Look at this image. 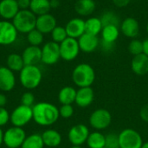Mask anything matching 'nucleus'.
<instances>
[{
  "instance_id": "obj_1",
  "label": "nucleus",
  "mask_w": 148,
  "mask_h": 148,
  "mask_svg": "<svg viewBox=\"0 0 148 148\" xmlns=\"http://www.w3.org/2000/svg\"><path fill=\"white\" fill-rule=\"evenodd\" d=\"M34 121L42 127L55 124L59 117V109L49 102H39L32 107Z\"/></svg>"
},
{
  "instance_id": "obj_2",
  "label": "nucleus",
  "mask_w": 148,
  "mask_h": 148,
  "mask_svg": "<svg viewBox=\"0 0 148 148\" xmlns=\"http://www.w3.org/2000/svg\"><path fill=\"white\" fill-rule=\"evenodd\" d=\"M95 80V72L88 63H80L72 72V81L79 88L91 87Z\"/></svg>"
},
{
  "instance_id": "obj_3",
  "label": "nucleus",
  "mask_w": 148,
  "mask_h": 148,
  "mask_svg": "<svg viewBox=\"0 0 148 148\" xmlns=\"http://www.w3.org/2000/svg\"><path fill=\"white\" fill-rule=\"evenodd\" d=\"M19 79L24 88L35 89L40 85L42 74L37 65H25L20 71Z\"/></svg>"
},
{
  "instance_id": "obj_4",
  "label": "nucleus",
  "mask_w": 148,
  "mask_h": 148,
  "mask_svg": "<svg viewBox=\"0 0 148 148\" xmlns=\"http://www.w3.org/2000/svg\"><path fill=\"white\" fill-rule=\"evenodd\" d=\"M11 22L18 33L27 34L36 29V16L30 10H20Z\"/></svg>"
},
{
  "instance_id": "obj_5",
  "label": "nucleus",
  "mask_w": 148,
  "mask_h": 148,
  "mask_svg": "<svg viewBox=\"0 0 148 148\" xmlns=\"http://www.w3.org/2000/svg\"><path fill=\"white\" fill-rule=\"evenodd\" d=\"M120 148H141L143 139L139 132L133 128H126L119 134Z\"/></svg>"
},
{
  "instance_id": "obj_6",
  "label": "nucleus",
  "mask_w": 148,
  "mask_h": 148,
  "mask_svg": "<svg viewBox=\"0 0 148 148\" xmlns=\"http://www.w3.org/2000/svg\"><path fill=\"white\" fill-rule=\"evenodd\" d=\"M33 120V111L31 107L24 105L17 106L10 114V121L14 127H23Z\"/></svg>"
},
{
  "instance_id": "obj_7",
  "label": "nucleus",
  "mask_w": 148,
  "mask_h": 148,
  "mask_svg": "<svg viewBox=\"0 0 148 148\" xmlns=\"http://www.w3.org/2000/svg\"><path fill=\"white\" fill-rule=\"evenodd\" d=\"M111 122L112 115L105 108L96 109L89 116V124L95 131H101L108 128Z\"/></svg>"
},
{
  "instance_id": "obj_8",
  "label": "nucleus",
  "mask_w": 148,
  "mask_h": 148,
  "mask_svg": "<svg viewBox=\"0 0 148 148\" xmlns=\"http://www.w3.org/2000/svg\"><path fill=\"white\" fill-rule=\"evenodd\" d=\"M26 137L25 131L22 127L13 126L3 133V144L8 148H19Z\"/></svg>"
},
{
  "instance_id": "obj_9",
  "label": "nucleus",
  "mask_w": 148,
  "mask_h": 148,
  "mask_svg": "<svg viewBox=\"0 0 148 148\" xmlns=\"http://www.w3.org/2000/svg\"><path fill=\"white\" fill-rule=\"evenodd\" d=\"M60 55L61 58L66 62H70L75 60L79 53H80V47L77 39L68 37L60 44Z\"/></svg>"
},
{
  "instance_id": "obj_10",
  "label": "nucleus",
  "mask_w": 148,
  "mask_h": 148,
  "mask_svg": "<svg viewBox=\"0 0 148 148\" xmlns=\"http://www.w3.org/2000/svg\"><path fill=\"white\" fill-rule=\"evenodd\" d=\"M18 36V31L11 21L0 20V45L8 46L13 44Z\"/></svg>"
},
{
  "instance_id": "obj_11",
  "label": "nucleus",
  "mask_w": 148,
  "mask_h": 148,
  "mask_svg": "<svg viewBox=\"0 0 148 148\" xmlns=\"http://www.w3.org/2000/svg\"><path fill=\"white\" fill-rule=\"evenodd\" d=\"M42 49V62L46 65H54L61 58L60 45L53 41L43 44Z\"/></svg>"
},
{
  "instance_id": "obj_12",
  "label": "nucleus",
  "mask_w": 148,
  "mask_h": 148,
  "mask_svg": "<svg viewBox=\"0 0 148 148\" xmlns=\"http://www.w3.org/2000/svg\"><path fill=\"white\" fill-rule=\"evenodd\" d=\"M89 134L90 132L87 126L84 124H77L69 129L68 138L73 146H82L87 142Z\"/></svg>"
},
{
  "instance_id": "obj_13",
  "label": "nucleus",
  "mask_w": 148,
  "mask_h": 148,
  "mask_svg": "<svg viewBox=\"0 0 148 148\" xmlns=\"http://www.w3.org/2000/svg\"><path fill=\"white\" fill-rule=\"evenodd\" d=\"M57 26L56 17L50 13L43 14L36 16V29L42 32L43 35L50 34L51 31Z\"/></svg>"
},
{
  "instance_id": "obj_14",
  "label": "nucleus",
  "mask_w": 148,
  "mask_h": 148,
  "mask_svg": "<svg viewBox=\"0 0 148 148\" xmlns=\"http://www.w3.org/2000/svg\"><path fill=\"white\" fill-rule=\"evenodd\" d=\"M68 36L78 39L85 33V20L80 17L70 19L65 25Z\"/></svg>"
},
{
  "instance_id": "obj_15",
  "label": "nucleus",
  "mask_w": 148,
  "mask_h": 148,
  "mask_svg": "<svg viewBox=\"0 0 148 148\" xmlns=\"http://www.w3.org/2000/svg\"><path fill=\"white\" fill-rule=\"evenodd\" d=\"M120 30L123 34V36L134 39L138 36L140 33L139 22L134 17H127L121 23Z\"/></svg>"
},
{
  "instance_id": "obj_16",
  "label": "nucleus",
  "mask_w": 148,
  "mask_h": 148,
  "mask_svg": "<svg viewBox=\"0 0 148 148\" xmlns=\"http://www.w3.org/2000/svg\"><path fill=\"white\" fill-rule=\"evenodd\" d=\"M80 50L84 53L94 52L100 44V39L97 36H93L88 33H84L78 39Z\"/></svg>"
},
{
  "instance_id": "obj_17",
  "label": "nucleus",
  "mask_w": 148,
  "mask_h": 148,
  "mask_svg": "<svg viewBox=\"0 0 148 148\" xmlns=\"http://www.w3.org/2000/svg\"><path fill=\"white\" fill-rule=\"evenodd\" d=\"M22 57L25 65H37L42 62V49L38 46L29 45L23 49Z\"/></svg>"
},
{
  "instance_id": "obj_18",
  "label": "nucleus",
  "mask_w": 148,
  "mask_h": 148,
  "mask_svg": "<svg viewBox=\"0 0 148 148\" xmlns=\"http://www.w3.org/2000/svg\"><path fill=\"white\" fill-rule=\"evenodd\" d=\"M95 98V93L91 87H85V88H79L76 90V97H75V104L82 108H85L89 107Z\"/></svg>"
},
{
  "instance_id": "obj_19",
  "label": "nucleus",
  "mask_w": 148,
  "mask_h": 148,
  "mask_svg": "<svg viewBox=\"0 0 148 148\" xmlns=\"http://www.w3.org/2000/svg\"><path fill=\"white\" fill-rule=\"evenodd\" d=\"M20 10L16 0H1L0 1V16L3 20L12 21L17 12Z\"/></svg>"
},
{
  "instance_id": "obj_20",
  "label": "nucleus",
  "mask_w": 148,
  "mask_h": 148,
  "mask_svg": "<svg viewBox=\"0 0 148 148\" xmlns=\"http://www.w3.org/2000/svg\"><path fill=\"white\" fill-rule=\"evenodd\" d=\"M16 77L14 72L7 67H0V90L9 92L15 88Z\"/></svg>"
},
{
  "instance_id": "obj_21",
  "label": "nucleus",
  "mask_w": 148,
  "mask_h": 148,
  "mask_svg": "<svg viewBox=\"0 0 148 148\" xmlns=\"http://www.w3.org/2000/svg\"><path fill=\"white\" fill-rule=\"evenodd\" d=\"M132 71L137 75H145L148 74V56L145 54L134 56L131 61Z\"/></svg>"
},
{
  "instance_id": "obj_22",
  "label": "nucleus",
  "mask_w": 148,
  "mask_h": 148,
  "mask_svg": "<svg viewBox=\"0 0 148 148\" xmlns=\"http://www.w3.org/2000/svg\"><path fill=\"white\" fill-rule=\"evenodd\" d=\"M96 8L95 0H77L75 3V12L82 16H90Z\"/></svg>"
},
{
  "instance_id": "obj_23",
  "label": "nucleus",
  "mask_w": 148,
  "mask_h": 148,
  "mask_svg": "<svg viewBox=\"0 0 148 148\" xmlns=\"http://www.w3.org/2000/svg\"><path fill=\"white\" fill-rule=\"evenodd\" d=\"M44 146L49 147H56L62 143L61 134L54 129H47L42 134Z\"/></svg>"
},
{
  "instance_id": "obj_24",
  "label": "nucleus",
  "mask_w": 148,
  "mask_h": 148,
  "mask_svg": "<svg viewBox=\"0 0 148 148\" xmlns=\"http://www.w3.org/2000/svg\"><path fill=\"white\" fill-rule=\"evenodd\" d=\"M120 31H121L120 27L118 26H114V25L104 26L101 32V41L103 42L114 44V42L119 37Z\"/></svg>"
},
{
  "instance_id": "obj_25",
  "label": "nucleus",
  "mask_w": 148,
  "mask_h": 148,
  "mask_svg": "<svg viewBox=\"0 0 148 148\" xmlns=\"http://www.w3.org/2000/svg\"><path fill=\"white\" fill-rule=\"evenodd\" d=\"M76 90L70 86L63 87L58 93V100L62 105H72L75 101Z\"/></svg>"
},
{
  "instance_id": "obj_26",
  "label": "nucleus",
  "mask_w": 148,
  "mask_h": 148,
  "mask_svg": "<svg viewBox=\"0 0 148 148\" xmlns=\"http://www.w3.org/2000/svg\"><path fill=\"white\" fill-rule=\"evenodd\" d=\"M36 16L49 13L51 10L49 0H30L29 9Z\"/></svg>"
},
{
  "instance_id": "obj_27",
  "label": "nucleus",
  "mask_w": 148,
  "mask_h": 148,
  "mask_svg": "<svg viewBox=\"0 0 148 148\" xmlns=\"http://www.w3.org/2000/svg\"><path fill=\"white\" fill-rule=\"evenodd\" d=\"M102 23L101 18L93 16L89 17L85 20V33L93 35V36H99L102 30Z\"/></svg>"
},
{
  "instance_id": "obj_28",
  "label": "nucleus",
  "mask_w": 148,
  "mask_h": 148,
  "mask_svg": "<svg viewBox=\"0 0 148 148\" xmlns=\"http://www.w3.org/2000/svg\"><path fill=\"white\" fill-rule=\"evenodd\" d=\"M87 145L89 148H103L106 144V135L100 131H95L89 134Z\"/></svg>"
},
{
  "instance_id": "obj_29",
  "label": "nucleus",
  "mask_w": 148,
  "mask_h": 148,
  "mask_svg": "<svg viewBox=\"0 0 148 148\" xmlns=\"http://www.w3.org/2000/svg\"><path fill=\"white\" fill-rule=\"evenodd\" d=\"M6 67L13 72H20L25 66L22 55L12 53L10 54L6 59Z\"/></svg>"
},
{
  "instance_id": "obj_30",
  "label": "nucleus",
  "mask_w": 148,
  "mask_h": 148,
  "mask_svg": "<svg viewBox=\"0 0 148 148\" xmlns=\"http://www.w3.org/2000/svg\"><path fill=\"white\" fill-rule=\"evenodd\" d=\"M43 147L44 143L42 138V134H32L25 138L21 148H43Z\"/></svg>"
},
{
  "instance_id": "obj_31",
  "label": "nucleus",
  "mask_w": 148,
  "mask_h": 148,
  "mask_svg": "<svg viewBox=\"0 0 148 148\" xmlns=\"http://www.w3.org/2000/svg\"><path fill=\"white\" fill-rule=\"evenodd\" d=\"M100 18L103 27L108 25H114L120 27L121 25L119 16L114 11H106L102 14V16Z\"/></svg>"
},
{
  "instance_id": "obj_32",
  "label": "nucleus",
  "mask_w": 148,
  "mask_h": 148,
  "mask_svg": "<svg viewBox=\"0 0 148 148\" xmlns=\"http://www.w3.org/2000/svg\"><path fill=\"white\" fill-rule=\"evenodd\" d=\"M26 35H27V41L29 45L40 47V45L43 42L44 35L36 29H32Z\"/></svg>"
},
{
  "instance_id": "obj_33",
  "label": "nucleus",
  "mask_w": 148,
  "mask_h": 148,
  "mask_svg": "<svg viewBox=\"0 0 148 148\" xmlns=\"http://www.w3.org/2000/svg\"><path fill=\"white\" fill-rule=\"evenodd\" d=\"M51 35V39L53 42L60 44L61 42H62L66 38H68V34L67 31L65 29V27L62 26H59L57 25L50 33Z\"/></svg>"
},
{
  "instance_id": "obj_34",
  "label": "nucleus",
  "mask_w": 148,
  "mask_h": 148,
  "mask_svg": "<svg viewBox=\"0 0 148 148\" xmlns=\"http://www.w3.org/2000/svg\"><path fill=\"white\" fill-rule=\"evenodd\" d=\"M128 51L130 52V54H132L134 56H138L143 53V43L142 41L139 40V39H133L129 44H128Z\"/></svg>"
},
{
  "instance_id": "obj_35",
  "label": "nucleus",
  "mask_w": 148,
  "mask_h": 148,
  "mask_svg": "<svg viewBox=\"0 0 148 148\" xmlns=\"http://www.w3.org/2000/svg\"><path fill=\"white\" fill-rule=\"evenodd\" d=\"M106 148H120L119 134L115 133H109L106 135Z\"/></svg>"
},
{
  "instance_id": "obj_36",
  "label": "nucleus",
  "mask_w": 148,
  "mask_h": 148,
  "mask_svg": "<svg viewBox=\"0 0 148 148\" xmlns=\"http://www.w3.org/2000/svg\"><path fill=\"white\" fill-rule=\"evenodd\" d=\"M59 114L64 119H69L74 114V108L72 105H62L59 108Z\"/></svg>"
},
{
  "instance_id": "obj_37",
  "label": "nucleus",
  "mask_w": 148,
  "mask_h": 148,
  "mask_svg": "<svg viewBox=\"0 0 148 148\" xmlns=\"http://www.w3.org/2000/svg\"><path fill=\"white\" fill-rule=\"evenodd\" d=\"M35 96L31 92H26L23 94L21 97V104L27 107H33L35 104Z\"/></svg>"
},
{
  "instance_id": "obj_38",
  "label": "nucleus",
  "mask_w": 148,
  "mask_h": 148,
  "mask_svg": "<svg viewBox=\"0 0 148 148\" xmlns=\"http://www.w3.org/2000/svg\"><path fill=\"white\" fill-rule=\"evenodd\" d=\"M10 121V114L5 108L0 107V127Z\"/></svg>"
},
{
  "instance_id": "obj_39",
  "label": "nucleus",
  "mask_w": 148,
  "mask_h": 148,
  "mask_svg": "<svg viewBox=\"0 0 148 148\" xmlns=\"http://www.w3.org/2000/svg\"><path fill=\"white\" fill-rule=\"evenodd\" d=\"M140 116L143 121L148 123V104L144 105L141 108V109L140 111Z\"/></svg>"
},
{
  "instance_id": "obj_40",
  "label": "nucleus",
  "mask_w": 148,
  "mask_h": 148,
  "mask_svg": "<svg viewBox=\"0 0 148 148\" xmlns=\"http://www.w3.org/2000/svg\"><path fill=\"white\" fill-rule=\"evenodd\" d=\"M20 10H29L30 5V0H16Z\"/></svg>"
},
{
  "instance_id": "obj_41",
  "label": "nucleus",
  "mask_w": 148,
  "mask_h": 148,
  "mask_svg": "<svg viewBox=\"0 0 148 148\" xmlns=\"http://www.w3.org/2000/svg\"><path fill=\"white\" fill-rule=\"evenodd\" d=\"M132 0H112L113 3L119 8H124L127 6Z\"/></svg>"
},
{
  "instance_id": "obj_42",
  "label": "nucleus",
  "mask_w": 148,
  "mask_h": 148,
  "mask_svg": "<svg viewBox=\"0 0 148 148\" xmlns=\"http://www.w3.org/2000/svg\"><path fill=\"white\" fill-rule=\"evenodd\" d=\"M7 104V97L5 95L0 93V107L4 108V106Z\"/></svg>"
},
{
  "instance_id": "obj_43",
  "label": "nucleus",
  "mask_w": 148,
  "mask_h": 148,
  "mask_svg": "<svg viewBox=\"0 0 148 148\" xmlns=\"http://www.w3.org/2000/svg\"><path fill=\"white\" fill-rule=\"evenodd\" d=\"M143 43V54L148 56V37L146 38L144 41H142Z\"/></svg>"
},
{
  "instance_id": "obj_44",
  "label": "nucleus",
  "mask_w": 148,
  "mask_h": 148,
  "mask_svg": "<svg viewBox=\"0 0 148 148\" xmlns=\"http://www.w3.org/2000/svg\"><path fill=\"white\" fill-rule=\"evenodd\" d=\"M50 2V7L51 9H56L58 8L60 5V1L59 0H49Z\"/></svg>"
},
{
  "instance_id": "obj_45",
  "label": "nucleus",
  "mask_w": 148,
  "mask_h": 148,
  "mask_svg": "<svg viewBox=\"0 0 148 148\" xmlns=\"http://www.w3.org/2000/svg\"><path fill=\"white\" fill-rule=\"evenodd\" d=\"M3 133L4 132H3L2 128L0 127V146L3 143Z\"/></svg>"
},
{
  "instance_id": "obj_46",
  "label": "nucleus",
  "mask_w": 148,
  "mask_h": 148,
  "mask_svg": "<svg viewBox=\"0 0 148 148\" xmlns=\"http://www.w3.org/2000/svg\"><path fill=\"white\" fill-rule=\"evenodd\" d=\"M141 148H148V141L147 142H145V143H143V145H142Z\"/></svg>"
},
{
  "instance_id": "obj_47",
  "label": "nucleus",
  "mask_w": 148,
  "mask_h": 148,
  "mask_svg": "<svg viewBox=\"0 0 148 148\" xmlns=\"http://www.w3.org/2000/svg\"><path fill=\"white\" fill-rule=\"evenodd\" d=\"M71 148H82V147H81V146H72Z\"/></svg>"
},
{
  "instance_id": "obj_48",
  "label": "nucleus",
  "mask_w": 148,
  "mask_h": 148,
  "mask_svg": "<svg viewBox=\"0 0 148 148\" xmlns=\"http://www.w3.org/2000/svg\"><path fill=\"white\" fill-rule=\"evenodd\" d=\"M147 34H148V22H147Z\"/></svg>"
},
{
  "instance_id": "obj_49",
  "label": "nucleus",
  "mask_w": 148,
  "mask_h": 148,
  "mask_svg": "<svg viewBox=\"0 0 148 148\" xmlns=\"http://www.w3.org/2000/svg\"><path fill=\"white\" fill-rule=\"evenodd\" d=\"M103 148H106V147H103Z\"/></svg>"
},
{
  "instance_id": "obj_50",
  "label": "nucleus",
  "mask_w": 148,
  "mask_h": 148,
  "mask_svg": "<svg viewBox=\"0 0 148 148\" xmlns=\"http://www.w3.org/2000/svg\"><path fill=\"white\" fill-rule=\"evenodd\" d=\"M6 148H8V147H6Z\"/></svg>"
}]
</instances>
